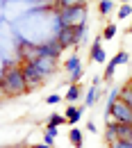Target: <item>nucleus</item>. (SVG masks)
<instances>
[{"instance_id":"1","label":"nucleus","mask_w":132,"mask_h":148,"mask_svg":"<svg viewBox=\"0 0 132 148\" xmlns=\"http://www.w3.org/2000/svg\"><path fill=\"white\" fill-rule=\"evenodd\" d=\"M0 87H2V93H5L7 98H9V96H23L25 91H30L21 66H14V69H9V71H2Z\"/></svg>"},{"instance_id":"2","label":"nucleus","mask_w":132,"mask_h":148,"mask_svg":"<svg viewBox=\"0 0 132 148\" xmlns=\"http://www.w3.org/2000/svg\"><path fill=\"white\" fill-rule=\"evenodd\" d=\"M114 119V121H118V123H132V107L128 103H123L121 98L118 100H114L107 105V112H105V119Z\"/></svg>"},{"instance_id":"3","label":"nucleus","mask_w":132,"mask_h":148,"mask_svg":"<svg viewBox=\"0 0 132 148\" xmlns=\"http://www.w3.org/2000/svg\"><path fill=\"white\" fill-rule=\"evenodd\" d=\"M87 16V7H73V9H59V27H75L82 25Z\"/></svg>"},{"instance_id":"4","label":"nucleus","mask_w":132,"mask_h":148,"mask_svg":"<svg viewBox=\"0 0 132 148\" xmlns=\"http://www.w3.org/2000/svg\"><path fill=\"white\" fill-rule=\"evenodd\" d=\"M21 69H23V75H25V82H27V89H30V91L37 89L39 84L46 80V75L39 71V66L34 64V62H25Z\"/></svg>"},{"instance_id":"5","label":"nucleus","mask_w":132,"mask_h":148,"mask_svg":"<svg viewBox=\"0 0 132 148\" xmlns=\"http://www.w3.org/2000/svg\"><path fill=\"white\" fill-rule=\"evenodd\" d=\"M18 57L23 59V64L25 62H37L39 57H41L39 55V46H34V43H30V41L23 39L18 43Z\"/></svg>"},{"instance_id":"6","label":"nucleus","mask_w":132,"mask_h":148,"mask_svg":"<svg viewBox=\"0 0 132 148\" xmlns=\"http://www.w3.org/2000/svg\"><path fill=\"white\" fill-rule=\"evenodd\" d=\"M55 39L62 43V48H68V46H77L75 39V27H57Z\"/></svg>"},{"instance_id":"7","label":"nucleus","mask_w":132,"mask_h":148,"mask_svg":"<svg viewBox=\"0 0 132 148\" xmlns=\"http://www.w3.org/2000/svg\"><path fill=\"white\" fill-rule=\"evenodd\" d=\"M62 50H64V48H62V43H59V41H57V39H50V41H46V43H41V46H39V55L41 57H59L62 55Z\"/></svg>"},{"instance_id":"8","label":"nucleus","mask_w":132,"mask_h":148,"mask_svg":"<svg viewBox=\"0 0 132 148\" xmlns=\"http://www.w3.org/2000/svg\"><path fill=\"white\" fill-rule=\"evenodd\" d=\"M109 123L114 125L118 139H123V141H132V123H118V121H114V119H109Z\"/></svg>"},{"instance_id":"9","label":"nucleus","mask_w":132,"mask_h":148,"mask_svg":"<svg viewBox=\"0 0 132 148\" xmlns=\"http://www.w3.org/2000/svg\"><path fill=\"white\" fill-rule=\"evenodd\" d=\"M34 64L39 66V71H41L43 75H50L53 71H55V64H57V59H55V57H39V59L34 62Z\"/></svg>"},{"instance_id":"10","label":"nucleus","mask_w":132,"mask_h":148,"mask_svg":"<svg viewBox=\"0 0 132 148\" xmlns=\"http://www.w3.org/2000/svg\"><path fill=\"white\" fill-rule=\"evenodd\" d=\"M103 39V37H100ZM100 39H96L94 41V46H91V53H89V57H91V59H94V62H98V64H103V62H105V50H103V46H100Z\"/></svg>"},{"instance_id":"11","label":"nucleus","mask_w":132,"mask_h":148,"mask_svg":"<svg viewBox=\"0 0 132 148\" xmlns=\"http://www.w3.org/2000/svg\"><path fill=\"white\" fill-rule=\"evenodd\" d=\"M73 7H87V0H57V9H73Z\"/></svg>"},{"instance_id":"12","label":"nucleus","mask_w":132,"mask_h":148,"mask_svg":"<svg viewBox=\"0 0 132 148\" xmlns=\"http://www.w3.org/2000/svg\"><path fill=\"white\" fill-rule=\"evenodd\" d=\"M80 116H82V110H80V107H73V105H71V107L66 110V121H68V125H75L77 121H80Z\"/></svg>"},{"instance_id":"13","label":"nucleus","mask_w":132,"mask_h":148,"mask_svg":"<svg viewBox=\"0 0 132 148\" xmlns=\"http://www.w3.org/2000/svg\"><path fill=\"white\" fill-rule=\"evenodd\" d=\"M77 98H80V87H77V84H71V87H68V91L64 93V100H68V103H75Z\"/></svg>"},{"instance_id":"14","label":"nucleus","mask_w":132,"mask_h":148,"mask_svg":"<svg viewBox=\"0 0 132 148\" xmlns=\"http://www.w3.org/2000/svg\"><path fill=\"white\" fill-rule=\"evenodd\" d=\"M68 139H71V144L75 148H82V132L77 128H71V132H68Z\"/></svg>"},{"instance_id":"15","label":"nucleus","mask_w":132,"mask_h":148,"mask_svg":"<svg viewBox=\"0 0 132 148\" xmlns=\"http://www.w3.org/2000/svg\"><path fill=\"white\" fill-rule=\"evenodd\" d=\"M62 123H68L66 116H62V114H53L50 121H48V128H57V125H62Z\"/></svg>"},{"instance_id":"16","label":"nucleus","mask_w":132,"mask_h":148,"mask_svg":"<svg viewBox=\"0 0 132 148\" xmlns=\"http://www.w3.org/2000/svg\"><path fill=\"white\" fill-rule=\"evenodd\" d=\"M121 100H123V103H128V105L132 107V84L121 89Z\"/></svg>"},{"instance_id":"17","label":"nucleus","mask_w":132,"mask_h":148,"mask_svg":"<svg viewBox=\"0 0 132 148\" xmlns=\"http://www.w3.org/2000/svg\"><path fill=\"white\" fill-rule=\"evenodd\" d=\"M66 69L71 71V75L77 73V71H82V69H80V59H77V57H71V59L66 62Z\"/></svg>"},{"instance_id":"18","label":"nucleus","mask_w":132,"mask_h":148,"mask_svg":"<svg viewBox=\"0 0 132 148\" xmlns=\"http://www.w3.org/2000/svg\"><path fill=\"white\" fill-rule=\"evenodd\" d=\"M112 7H114L112 0H100V2H98V9H100V14H103V16H105V14H109V12H112Z\"/></svg>"},{"instance_id":"19","label":"nucleus","mask_w":132,"mask_h":148,"mask_svg":"<svg viewBox=\"0 0 132 148\" xmlns=\"http://www.w3.org/2000/svg\"><path fill=\"white\" fill-rule=\"evenodd\" d=\"M125 62H128V53H123V50L116 53V57H112V64H114V66H121V64H125Z\"/></svg>"},{"instance_id":"20","label":"nucleus","mask_w":132,"mask_h":148,"mask_svg":"<svg viewBox=\"0 0 132 148\" xmlns=\"http://www.w3.org/2000/svg\"><path fill=\"white\" fill-rule=\"evenodd\" d=\"M114 34H116V25H114V23H109V25L103 30V39H114Z\"/></svg>"},{"instance_id":"21","label":"nucleus","mask_w":132,"mask_h":148,"mask_svg":"<svg viewBox=\"0 0 132 148\" xmlns=\"http://www.w3.org/2000/svg\"><path fill=\"white\" fill-rule=\"evenodd\" d=\"M55 137H57V128H48V130H46V141H43V144H48V146H50Z\"/></svg>"},{"instance_id":"22","label":"nucleus","mask_w":132,"mask_h":148,"mask_svg":"<svg viewBox=\"0 0 132 148\" xmlns=\"http://www.w3.org/2000/svg\"><path fill=\"white\" fill-rule=\"evenodd\" d=\"M130 14H132L130 5H121V7H118V18H125V16H130Z\"/></svg>"},{"instance_id":"23","label":"nucleus","mask_w":132,"mask_h":148,"mask_svg":"<svg viewBox=\"0 0 132 148\" xmlns=\"http://www.w3.org/2000/svg\"><path fill=\"white\" fill-rule=\"evenodd\" d=\"M109 148H132V141H123V139H118L116 144H109Z\"/></svg>"},{"instance_id":"24","label":"nucleus","mask_w":132,"mask_h":148,"mask_svg":"<svg viewBox=\"0 0 132 148\" xmlns=\"http://www.w3.org/2000/svg\"><path fill=\"white\" fill-rule=\"evenodd\" d=\"M96 96H98V93H96V89H89L87 98H84V103H87V105H94V103H96Z\"/></svg>"},{"instance_id":"25","label":"nucleus","mask_w":132,"mask_h":148,"mask_svg":"<svg viewBox=\"0 0 132 148\" xmlns=\"http://www.w3.org/2000/svg\"><path fill=\"white\" fill-rule=\"evenodd\" d=\"M82 34H84V23H82V25H75V39H77V43H80Z\"/></svg>"},{"instance_id":"26","label":"nucleus","mask_w":132,"mask_h":148,"mask_svg":"<svg viewBox=\"0 0 132 148\" xmlns=\"http://www.w3.org/2000/svg\"><path fill=\"white\" fill-rule=\"evenodd\" d=\"M46 103H48V105H55V103H59V96H55V93H53V96H48V98H46Z\"/></svg>"},{"instance_id":"27","label":"nucleus","mask_w":132,"mask_h":148,"mask_svg":"<svg viewBox=\"0 0 132 148\" xmlns=\"http://www.w3.org/2000/svg\"><path fill=\"white\" fill-rule=\"evenodd\" d=\"M34 148H48V144H39V146H34Z\"/></svg>"},{"instance_id":"28","label":"nucleus","mask_w":132,"mask_h":148,"mask_svg":"<svg viewBox=\"0 0 132 148\" xmlns=\"http://www.w3.org/2000/svg\"><path fill=\"white\" fill-rule=\"evenodd\" d=\"M121 2H123V5H128V0H121Z\"/></svg>"},{"instance_id":"29","label":"nucleus","mask_w":132,"mask_h":148,"mask_svg":"<svg viewBox=\"0 0 132 148\" xmlns=\"http://www.w3.org/2000/svg\"><path fill=\"white\" fill-rule=\"evenodd\" d=\"M130 32H132V27H130Z\"/></svg>"}]
</instances>
